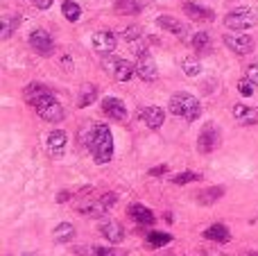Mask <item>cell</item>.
<instances>
[{"label": "cell", "instance_id": "obj_1", "mask_svg": "<svg viewBox=\"0 0 258 256\" xmlns=\"http://www.w3.org/2000/svg\"><path fill=\"white\" fill-rule=\"evenodd\" d=\"M86 148L91 150L95 163H100V166L109 163V161H111V157H113V136H111V130H109L107 125H102V122L89 127Z\"/></svg>", "mask_w": 258, "mask_h": 256}, {"label": "cell", "instance_id": "obj_2", "mask_svg": "<svg viewBox=\"0 0 258 256\" xmlns=\"http://www.w3.org/2000/svg\"><path fill=\"white\" fill-rule=\"evenodd\" d=\"M170 111L174 113V116H181L183 120L192 122L200 118L202 113V107H200V100L195 98V95L190 93H174L172 98H170Z\"/></svg>", "mask_w": 258, "mask_h": 256}, {"label": "cell", "instance_id": "obj_3", "mask_svg": "<svg viewBox=\"0 0 258 256\" xmlns=\"http://www.w3.org/2000/svg\"><path fill=\"white\" fill-rule=\"evenodd\" d=\"M32 107L36 109V113H39L43 120L48 122H61L63 116H66V111H63V107L57 102V98H54L50 91H45V93H41L39 98L32 100Z\"/></svg>", "mask_w": 258, "mask_h": 256}, {"label": "cell", "instance_id": "obj_4", "mask_svg": "<svg viewBox=\"0 0 258 256\" xmlns=\"http://www.w3.org/2000/svg\"><path fill=\"white\" fill-rule=\"evenodd\" d=\"M258 23V14L249 7H238L233 12H229L224 16V25L233 32H242V30H249Z\"/></svg>", "mask_w": 258, "mask_h": 256}, {"label": "cell", "instance_id": "obj_5", "mask_svg": "<svg viewBox=\"0 0 258 256\" xmlns=\"http://www.w3.org/2000/svg\"><path fill=\"white\" fill-rule=\"evenodd\" d=\"M102 68L107 73H111L118 82H129L136 75V66H132L127 59H116V57H111V54H109V59L102 61Z\"/></svg>", "mask_w": 258, "mask_h": 256}, {"label": "cell", "instance_id": "obj_6", "mask_svg": "<svg viewBox=\"0 0 258 256\" xmlns=\"http://www.w3.org/2000/svg\"><path fill=\"white\" fill-rule=\"evenodd\" d=\"M116 200H118L116 193H104V195H100V198L91 200V202L82 204L80 211L84 213V216H91V218H102L104 213H107L109 209L116 204Z\"/></svg>", "mask_w": 258, "mask_h": 256}, {"label": "cell", "instance_id": "obj_7", "mask_svg": "<svg viewBox=\"0 0 258 256\" xmlns=\"http://www.w3.org/2000/svg\"><path fill=\"white\" fill-rule=\"evenodd\" d=\"M218 145H220V130L213 122H206V125L202 127L200 136H197V150H200L202 154H209V152H213Z\"/></svg>", "mask_w": 258, "mask_h": 256}, {"label": "cell", "instance_id": "obj_8", "mask_svg": "<svg viewBox=\"0 0 258 256\" xmlns=\"http://www.w3.org/2000/svg\"><path fill=\"white\" fill-rule=\"evenodd\" d=\"M224 45L236 54H249L254 50V39L249 34H224Z\"/></svg>", "mask_w": 258, "mask_h": 256}, {"label": "cell", "instance_id": "obj_9", "mask_svg": "<svg viewBox=\"0 0 258 256\" xmlns=\"http://www.w3.org/2000/svg\"><path fill=\"white\" fill-rule=\"evenodd\" d=\"M30 45L36 50V54L41 57H50L54 50V43H52V36L48 34L45 30H34L30 34Z\"/></svg>", "mask_w": 258, "mask_h": 256}, {"label": "cell", "instance_id": "obj_10", "mask_svg": "<svg viewBox=\"0 0 258 256\" xmlns=\"http://www.w3.org/2000/svg\"><path fill=\"white\" fill-rule=\"evenodd\" d=\"M116 34H113L111 30H100V32H95L93 34V50L95 52H100V54H111L113 50H116Z\"/></svg>", "mask_w": 258, "mask_h": 256}, {"label": "cell", "instance_id": "obj_11", "mask_svg": "<svg viewBox=\"0 0 258 256\" xmlns=\"http://www.w3.org/2000/svg\"><path fill=\"white\" fill-rule=\"evenodd\" d=\"M136 75L141 77L143 82H154L159 77V68H156L154 59L150 57L147 52L138 54V63H136Z\"/></svg>", "mask_w": 258, "mask_h": 256}, {"label": "cell", "instance_id": "obj_12", "mask_svg": "<svg viewBox=\"0 0 258 256\" xmlns=\"http://www.w3.org/2000/svg\"><path fill=\"white\" fill-rule=\"evenodd\" d=\"M102 111H104V116H109L111 120H125L127 118L125 102H122L120 98H111V95L102 100Z\"/></svg>", "mask_w": 258, "mask_h": 256}, {"label": "cell", "instance_id": "obj_13", "mask_svg": "<svg viewBox=\"0 0 258 256\" xmlns=\"http://www.w3.org/2000/svg\"><path fill=\"white\" fill-rule=\"evenodd\" d=\"M156 25L159 27H163L165 32H172L174 36H186V25H183L181 21H179V18H174V16H170V14H163V16H159L156 18Z\"/></svg>", "mask_w": 258, "mask_h": 256}, {"label": "cell", "instance_id": "obj_14", "mask_svg": "<svg viewBox=\"0 0 258 256\" xmlns=\"http://www.w3.org/2000/svg\"><path fill=\"white\" fill-rule=\"evenodd\" d=\"M183 14H186L188 18H192V21H215V14H213V9H209V7H202V5H197V3H186L183 5Z\"/></svg>", "mask_w": 258, "mask_h": 256}, {"label": "cell", "instance_id": "obj_15", "mask_svg": "<svg viewBox=\"0 0 258 256\" xmlns=\"http://www.w3.org/2000/svg\"><path fill=\"white\" fill-rule=\"evenodd\" d=\"M100 234H102L109 243H122V240H125V227L116 220H109L100 227Z\"/></svg>", "mask_w": 258, "mask_h": 256}, {"label": "cell", "instance_id": "obj_16", "mask_svg": "<svg viewBox=\"0 0 258 256\" xmlns=\"http://www.w3.org/2000/svg\"><path fill=\"white\" fill-rule=\"evenodd\" d=\"M141 118L145 120V125L150 127V130H159L161 125H163V120H165V111L161 107H145L141 111Z\"/></svg>", "mask_w": 258, "mask_h": 256}, {"label": "cell", "instance_id": "obj_17", "mask_svg": "<svg viewBox=\"0 0 258 256\" xmlns=\"http://www.w3.org/2000/svg\"><path fill=\"white\" fill-rule=\"evenodd\" d=\"M66 141H68L66 132L52 130V132L48 134V152L52 154V157H61L63 150H66Z\"/></svg>", "mask_w": 258, "mask_h": 256}, {"label": "cell", "instance_id": "obj_18", "mask_svg": "<svg viewBox=\"0 0 258 256\" xmlns=\"http://www.w3.org/2000/svg\"><path fill=\"white\" fill-rule=\"evenodd\" d=\"M233 118L242 125H256L258 122V109H251L247 104H236L233 107Z\"/></svg>", "mask_w": 258, "mask_h": 256}, {"label": "cell", "instance_id": "obj_19", "mask_svg": "<svg viewBox=\"0 0 258 256\" xmlns=\"http://www.w3.org/2000/svg\"><path fill=\"white\" fill-rule=\"evenodd\" d=\"M129 216H132V220H136L138 225H154V213H152V209L143 207V204H132V207H129Z\"/></svg>", "mask_w": 258, "mask_h": 256}, {"label": "cell", "instance_id": "obj_20", "mask_svg": "<svg viewBox=\"0 0 258 256\" xmlns=\"http://www.w3.org/2000/svg\"><path fill=\"white\" fill-rule=\"evenodd\" d=\"M52 238H54V243H59V245L71 243V240L75 238V227H73L71 222H61V225L54 227Z\"/></svg>", "mask_w": 258, "mask_h": 256}, {"label": "cell", "instance_id": "obj_21", "mask_svg": "<svg viewBox=\"0 0 258 256\" xmlns=\"http://www.w3.org/2000/svg\"><path fill=\"white\" fill-rule=\"evenodd\" d=\"M224 195V186H211V188L202 190V193H197V202L204 204V207H209V204H215L220 198Z\"/></svg>", "mask_w": 258, "mask_h": 256}, {"label": "cell", "instance_id": "obj_22", "mask_svg": "<svg viewBox=\"0 0 258 256\" xmlns=\"http://www.w3.org/2000/svg\"><path fill=\"white\" fill-rule=\"evenodd\" d=\"M95 100H98V86H95V84H84V86L80 89L77 107L84 109V107H89V104H93Z\"/></svg>", "mask_w": 258, "mask_h": 256}, {"label": "cell", "instance_id": "obj_23", "mask_svg": "<svg viewBox=\"0 0 258 256\" xmlns=\"http://www.w3.org/2000/svg\"><path fill=\"white\" fill-rule=\"evenodd\" d=\"M204 238L218 240V243H229V240H231V234H229V229L224 225H211L209 229L204 231Z\"/></svg>", "mask_w": 258, "mask_h": 256}, {"label": "cell", "instance_id": "obj_24", "mask_svg": "<svg viewBox=\"0 0 258 256\" xmlns=\"http://www.w3.org/2000/svg\"><path fill=\"white\" fill-rule=\"evenodd\" d=\"M145 243L150 245L152 249H161V247H165L168 243H172V236L163 234V231H147Z\"/></svg>", "mask_w": 258, "mask_h": 256}, {"label": "cell", "instance_id": "obj_25", "mask_svg": "<svg viewBox=\"0 0 258 256\" xmlns=\"http://www.w3.org/2000/svg\"><path fill=\"white\" fill-rule=\"evenodd\" d=\"M18 25H21V16H16V14H5L3 16V39H9Z\"/></svg>", "mask_w": 258, "mask_h": 256}, {"label": "cell", "instance_id": "obj_26", "mask_svg": "<svg viewBox=\"0 0 258 256\" xmlns=\"http://www.w3.org/2000/svg\"><path fill=\"white\" fill-rule=\"evenodd\" d=\"M61 14L66 16V21L77 23L80 21V16H82V7L77 3H73V0H66V3L61 5Z\"/></svg>", "mask_w": 258, "mask_h": 256}, {"label": "cell", "instance_id": "obj_27", "mask_svg": "<svg viewBox=\"0 0 258 256\" xmlns=\"http://www.w3.org/2000/svg\"><path fill=\"white\" fill-rule=\"evenodd\" d=\"M192 48H195L197 52H209V50H211V36H209V32H197V34L192 36Z\"/></svg>", "mask_w": 258, "mask_h": 256}, {"label": "cell", "instance_id": "obj_28", "mask_svg": "<svg viewBox=\"0 0 258 256\" xmlns=\"http://www.w3.org/2000/svg\"><path fill=\"white\" fill-rule=\"evenodd\" d=\"M181 68H183V73H186L188 77H197L202 73V63H200V59H195V57H186V59H183Z\"/></svg>", "mask_w": 258, "mask_h": 256}, {"label": "cell", "instance_id": "obj_29", "mask_svg": "<svg viewBox=\"0 0 258 256\" xmlns=\"http://www.w3.org/2000/svg\"><path fill=\"white\" fill-rule=\"evenodd\" d=\"M116 12L118 14H138L141 12V5L134 3V0H118Z\"/></svg>", "mask_w": 258, "mask_h": 256}, {"label": "cell", "instance_id": "obj_30", "mask_svg": "<svg viewBox=\"0 0 258 256\" xmlns=\"http://www.w3.org/2000/svg\"><path fill=\"white\" fill-rule=\"evenodd\" d=\"M190 181H202V175H197V172H179V175L172 177V184H177V186L190 184Z\"/></svg>", "mask_w": 258, "mask_h": 256}, {"label": "cell", "instance_id": "obj_31", "mask_svg": "<svg viewBox=\"0 0 258 256\" xmlns=\"http://www.w3.org/2000/svg\"><path fill=\"white\" fill-rule=\"evenodd\" d=\"M45 91H50L48 86H43V84H30V86H25V100L27 102H32L34 98H39L41 93H45Z\"/></svg>", "mask_w": 258, "mask_h": 256}, {"label": "cell", "instance_id": "obj_32", "mask_svg": "<svg viewBox=\"0 0 258 256\" xmlns=\"http://www.w3.org/2000/svg\"><path fill=\"white\" fill-rule=\"evenodd\" d=\"M238 91H240L242 98H249V95H254V82H251L249 77L240 80V82H238Z\"/></svg>", "mask_w": 258, "mask_h": 256}, {"label": "cell", "instance_id": "obj_33", "mask_svg": "<svg viewBox=\"0 0 258 256\" xmlns=\"http://www.w3.org/2000/svg\"><path fill=\"white\" fill-rule=\"evenodd\" d=\"M141 34H143L141 27L132 25V27H127V30L122 32V39H125V41H136V39H141Z\"/></svg>", "mask_w": 258, "mask_h": 256}, {"label": "cell", "instance_id": "obj_34", "mask_svg": "<svg viewBox=\"0 0 258 256\" xmlns=\"http://www.w3.org/2000/svg\"><path fill=\"white\" fill-rule=\"evenodd\" d=\"M247 77L254 82V86L258 89V63H251V66H247Z\"/></svg>", "mask_w": 258, "mask_h": 256}, {"label": "cell", "instance_id": "obj_35", "mask_svg": "<svg viewBox=\"0 0 258 256\" xmlns=\"http://www.w3.org/2000/svg\"><path fill=\"white\" fill-rule=\"evenodd\" d=\"M30 5H34L36 9H48V7H52V0H27Z\"/></svg>", "mask_w": 258, "mask_h": 256}, {"label": "cell", "instance_id": "obj_36", "mask_svg": "<svg viewBox=\"0 0 258 256\" xmlns=\"http://www.w3.org/2000/svg\"><path fill=\"white\" fill-rule=\"evenodd\" d=\"M93 254L95 256H116V252L109 247H93Z\"/></svg>", "mask_w": 258, "mask_h": 256}, {"label": "cell", "instance_id": "obj_37", "mask_svg": "<svg viewBox=\"0 0 258 256\" xmlns=\"http://www.w3.org/2000/svg\"><path fill=\"white\" fill-rule=\"evenodd\" d=\"M165 172H168V166H165V163H163V166H156V168H152V170H150V175H152V177H156V175H165Z\"/></svg>", "mask_w": 258, "mask_h": 256}, {"label": "cell", "instance_id": "obj_38", "mask_svg": "<svg viewBox=\"0 0 258 256\" xmlns=\"http://www.w3.org/2000/svg\"><path fill=\"white\" fill-rule=\"evenodd\" d=\"M57 200H59V202H66V200H71V193H68V190H61Z\"/></svg>", "mask_w": 258, "mask_h": 256}, {"label": "cell", "instance_id": "obj_39", "mask_svg": "<svg viewBox=\"0 0 258 256\" xmlns=\"http://www.w3.org/2000/svg\"><path fill=\"white\" fill-rule=\"evenodd\" d=\"M21 256H39V254H34V252H23Z\"/></svg>", "mask_w": 258, "mask_h": 256}]
</instances>
